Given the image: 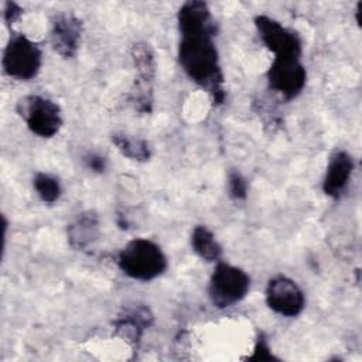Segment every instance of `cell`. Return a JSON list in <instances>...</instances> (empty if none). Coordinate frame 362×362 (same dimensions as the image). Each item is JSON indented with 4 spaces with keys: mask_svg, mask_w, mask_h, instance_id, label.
Returning a JSON list of instances; mask_svg holds the SVG:
<instances>
[{
    "mask_svg": "<svg viewBox=\"0 0 362 362\" xmlns=\"http://www.w3.org/2000/svg\"><path fill=\"white\" fill-rule=\"evenodd\" d=\"M181 40L178 44V61L187 76L205 89L215 106L226 98L225 79L219 64L218 49L214 42L216 24L211 11L205 8H188L178 17Z\"/></svg>",
    "mask_w": 362,
    "mask_h": 362,
    "instance_id": "6da1fadb",
    "label": "cell"
},
{
    "mask_svg": "<svg viewBox=\"0 0 362 362\" xmlns=\"http://www.w3.org/2000/svg\"><path fill=\"white\" fill-rule=\"evenodd\" d=\"M117 266L130 279L150 281L165 272L167 257L156 242L136 238L119 252Z\"/></svg>",
    "mask_w": 362,
    "mask_h": 362,
    "instance_id": "7a4b0ae2",
    "label": "cell"
},
{
    "mask_svg": "<svg viewBox=\"0 0 362 362\" xmlns=\"http://www.w3.org/2000/svg\"><path fill=\"white\" fill-rule=\"evenodd\" d=\"M250 288V277L240 267L218 262L209 279L208 296L214 307L223 310L242 301Z\"/></svg>",
    "mask_w": 362,
    "mask_h": 362,
    "instance_id": "3957f363",
    "label": "cell"
},
{
    "mask_svg": "<svg viewBox=\"0 0 362 362\" xmlns=\"http://www.w3.org/2000/svg\"><path fill=\"white\" fill-rule=\"evenodd\" d=\"M16 110L28 130L38 137H54L62 127L61 107L41 95H27L18 99Z\"/></svg>",
    "mask_w": 362,
    "mask_h": 362,
    "instance_id": "277c9868",
    "label": "cell"
},
{
    "mask_svg": "<svg viewBox=\"0 0 362 362\" xmlns=\"http://www.w3.org/2000/svg\"><path fill=\"white\" fill-rule=\"evenodd\" d=\"M41 49L37 42L23 34L10 37L3 52V71L10 78L28 81L37 76L41 68Z\"/></svg>",
    "mask_w": 362,
    "mask_h": 362,
    "instance_id": "5b68a950",
    "label": "cell"
},
{
    "mask_svg": "<svg viewBox=\"0 0 362 362\" xmlns=\"http://www.w3.org/2000/svg\"><path fill=\"white\" fill-rule=\"evenodd\" d=\"M269 88L283 99L297 98L305 86L307 71L297 57H274L267 71Z\"/></svg>",
    "mask_w": 362,
    "mask_h": 362,
    "instance_id": "8992f818",
    "label": "cell"
},
{
    "mask_svg": "<svg viewBox=\"0 0 362 362\" xmlns=\"http://www.w3.org/2000/svg\"><path fill=\"white\" fill-rule=\"evenodd\" d=\"M266 304L279 315L297 317L305 307V297L300 286L287 276L272 277L266 287Z\"/></svg>",
    "mask_w": 362,
    "mask_h": 362,
    "instance_id": "52a82bcc",
    "label": "cell"
},
{
    "mask_svg": "<svg viewBox=\"0 0 362 362\" xmlns=\"http://www.w3.org/2000/svg\"><path fill=\"white\" fill-rule=\"evenodd\" d=\"M255 25L263 44L274 57H301L303 42L294 30L281 25L277 20L264 14L255 18Z\"/></svg>",
    "mask_w": 362,
    "mask_h": 362,
    "instance_id": "ba28073f",
    "label": "cell"
},
{
    "mask_svg": "<svg viewBox=\"0 0 362 362\" xmlns=\"http://www.w3.org/2000/svg\"><path fill=\"white\" fill-rule=\"evenodd\" d=\"M82 21L69 11L58 13L51 20V45L62 58L76 55L82 38Z\"/></svg>",
    "mask_w": 362,
    "mask_h": 362,
    "instance_id": "9c48e42d",
    "label": "cell"
},
{
    "mask_svg": "<svg viewBox=\"0 0 362 362\" xmlns=\"http://www.w3.org/2000/svg\"><path fill=\"white\" fill-rule=\"evenodd\" d=\"M153 321L154 315L147 305H136L127 308L113 321L115 335L120 337L129 345L136 346Z\"/></svg>",
    "mask_w": 362,
    "mask_h": 362,
    "instance_id": "30bf717a",
    "label": "cell"
},
{
    "mask_svg": "<svg viewBox=\"0 0 362 362\" xmlns=\"http://www.w3.org/2000/svg\"><path fill=\"white\" fill-rule=\"evenodd\" d=\"M352 171H354L352 156L345 150L335 151L329 157V161L327 165V171L322 181V191L328 197L338 199L345 191V188L348 187Z\"/></svg>",
    "mask_w": 362,
    "mask_h": 362,
    "instance_id": "8fae6325",
    "label": "cell"
},
{
    "mask_svg": "<svg viewBox=\"0 0 362 362\" xmlns=\"http://www.w3.org/2000/svg\"><path fill=\"white\" fill-rule=\"evenodd\" d=\"M100 235L99 216L95 211H83L68 225L66 236L69 245L76 250H86Z\"/></svg>",
    "mask_w": 362,
    "mask_h": 362,
    "instance_id": "7c38bea8",
    "label": "cell"
},
{
    "mask_svg": "<svg viewBox=\"0 0 362 362\" xmlns=\"http://www.w3.org/2000/svg\"><path fill=\"white\" fill-rule=\"evenodd\" d=\"M191 246L194 252L205 262H218L222 256V246L212 230L204 225H197L191 233Z\"/></svg>",
    "mask_w": 362,
    "mask_h": 362,
    "instance_id": "4fadbf2b",
    "label": "cell"
},
{
    "mask_svg": "<svg viewBox=\"0 0 362 362\" xmlns=\"http://www.w3.org/2000/svg\"><path fill=\"white\" fill-rule=\"evenodd\" d=\"M130 54L137 72L136 81L153 85L156 78V57L151 45L144 41L136 42L132 45Z\"/></svg>",
    "mask_w": 362,
    "mask_h": 362,
    "instance_id": "5bb4252c",
    "label": "cell"
},
{
    "mask_svg": "<svg viewBox=\"0 0 362 362\" xmlns=\"http://www.w3.org/2000/svg\"><path fill=\"white\" fill-rule=\"evenodd\" d=\"M110 140L116 148L130 160L144 163L151 157V147L147 140L141 137H134L124 133H113Z\"/></svg>",
    "mask_w": 362,
    "mask_h": 362,
    "instance_id": "9a60e30c",
    "label": "cell"
},
{
    "mask_svg": "<svg viewBox=\"0 0 362 362\" xmlns=\"http://www.w3.org/2000/svg\"><path fill=\"white\" fill-rule=\"evenodd\" d=\"M33 185L40 199L49 205L57 202L62 194V187L59 180L55 175L48 173H37L33 180Z\"/></svg>",
    "mask_w": 362,
    "mask_h": 362,
    "instance_id": "2e32d148",
    "label": "cell"
},
{
    "mask_svg": "<svg viewBox=\"0 0 362 362\" xmlns=\"http://www.w3.org/2000/svg\"><path fill=\"white\" fill-rule=\"evenodd\" d=\"M228 189L235 201H245L247 198V181L240 171L230 170L228 173Z\"/></svg>",
    "mask_w": 362,
    "mask_h": 362,
    "instance_id": "e0dca14e",
    "label": "cell"
},
{
    "mask_svg": "<svg viewBox=\"0 0 362 362\" xmlns=\"http://www.w3.org/2000/svg\"><path fill=\"white\" fill-rule=\"evenodd\" d=\"M250 361H273L276 359L270 351V346L267 344V339L264 338V335L260 332L256 338V344L253 348V354L249 356Z\"/></svg>",
    "mask_w": 362,
    "mask_h": 362,
    "instance_id": "ac0fdd59",
    "label": "cell"
},
{
    "mask_svg": "<svg viewBox=\"0 0 362 362\" xmlns=\"http://www.w3.org/2000/svg\"><path fill=\"white\" fill-rule=\"evenodd\" d=\"M85 164L89 170L95 171V173H103L106 170L107 165V160L105 156L98 154V153H89L88 156H85Z\"/></svg>",
    "mask_w": 362,
    "mask_h": 362,
    "instance_id": "d6986e66",
    "label": "cell"
},
{
    "mask_svg": "<svg viewBox=\"0 0 362 362\" xmlns=\"http://www.w3.org/2000/svg\"><path fill=\"white\" fill-rule=\"evenodd\" d=\"M23 11L24 10L17 3L6 1V4H4V21H6V24L10 27L13 23H16L21 17Z\"/></svg>",
    "mask_w": 362,
    "mask_h": 362,
    "instance_id": "ffe728a7",
    "label": "cell"
},
{
    "mask_svg": "<svg viewBox=\"0 0 362 362\" xmlns=\"http://www.w3.org/2000/svg\"><path fill=\"white\" fill-rule=\"evenodd\" d=\"M361 10H362V1H359V3L356 4V8H355V14H356V23H358V25H361V20H359Z\"/></svg>",
    "mask_w": 362,
    "mask_h": 362,
    "instance_id": "44dd1931",
    "label": "cell"
}]
</instances>
